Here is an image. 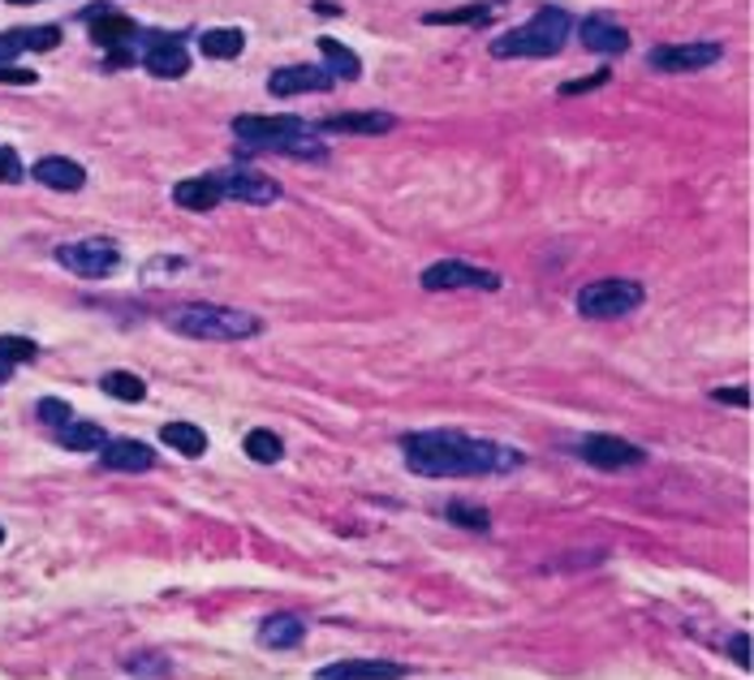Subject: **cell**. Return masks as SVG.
<instances>
[{
  "label": "cell",
  "instance_id": "cell-25",
  "mask_svg": "<svg viewBox=\"0 0 754 680\" xmlns=\"http://www.w3.org/2000/svg\"><path fill=\"white\" fill-rule=\"evenodd\" d=\"M242 449H247V456H251V461H259V465H276V461L285 456L280 436H276V431H267V427H254V431H247Z\"/></svg>",
  "mask_w": 754,
  "mask_h": 680
},
{
  "label": "cell",
  "instance_id": "cell-32",
  "mask_svg": "<svg viewBox=\"0 0 754 680\" xmlns=\"http://www.w3.org/2000/svg\"><path fill=\"white\" fill-rule=\"evenodd\" d=\"M35 410H39V423H48L52 431H56V427H65V423L74 418V410H70L65 401H56V396H43Z\"/></svg>",
  "mask_w": 754,
  "mask_h": 680
},
{
  "label": "cell",
  "instance_id": "cell-24",
  "mask_svg": "<svg viewBox=\"0 0 754 680\" xmlns=\"http://www.w3.org/2000/svg\"><path fill=\"white\" fill-rule=\"evenodd\" d=\"M319 52H324V70H328V78H350V83H359L363 78V61L345 48V43H337V39H319Z\"/></svg>",
  "mask_w": 754,
  "mask_h": 680
},
{
  "label": "cell",
  "instance_id": "cell-26",
  "mask_svg": "<svg viewBox=\"0 0 754 680\" xmlns=\"http://www.w3.org/2000/svg\"><path fill=\"white\" fill-rule=\"evenodd\" d=\"M39 353V344L26 337H0V383L22 366V362H30Z\"/></svg>",
  "mask_w": 754,
  "mask_h": 680
},
{
  "label": "cell",
  "instance_id": "cell-19",
  "mask_svg": "<svg viewBox=\"0 0 754 680\" xmlns=\"http://www.w3.org/2000/svg\"><path fill=\"white\" fill-rule=\"evenodd\" d=\"M397 129V116L392 113H337L328 121H319L315 134H363V138H376V134H388Z\"/></svg>",
  "mask_w": 754,
  "mask_h": 680
},
{
  "label": "cell",
  "instance_id": "cell-18",
  "mask_svg": "<svg viewBox=\"0 0 754 680\" xmlns=\"http://www.w3.org/2000/svg\"><path fill=\"white\" fill-rule=\"evenodd\" d=\"M302 638H306V625L293 612H276L259 625V646L263 651H293V646H302Z\"/></svg>",
  "mask_w": 754,
  "mask_h": 680
},
{
  "label": "cell",
  "instance_id": "cell-7",
  "mask_svg": "<svg viewBox=\"0 0 754 680\" xmlns=\"http://www.w3.org/2000/svg\"><path fill=\"white\" fill-rule=\"evenodd\" d=\"M423 289L427 293H453V289H501V276L479 267V263H466V259H440L423 272Z\"/></svg>",
  "mask_w": 754,
  "mask_h": 680
},
{
  "label": "cell",
  "instance_id": "cell-38",
  "mask_svg": "<svg viewBox=\"0 0 754 680\" xmlns=\"http://www.w3.org/2000/svg\"><path fill=\"white\" fill-rule=\"evenodd\" d=\"M9 4H39V0H9Z\"/></svg>",
  "mask_w": 754,
  "mask_h": 680
},
{
  "label": "cell",
  "instance_id": "cell-1",
  "mask_svg": "<svg viewBox=\"0 0 754 680\" xmlns=\"http://www.w3.org/2000/svg\"><path fill=\"white\" fill-rule=\"evenodd\" d=\"M401 456L418 478H466V474H508L526 456L497 440L466 431H410L401 436Z\"/></svg>",
  "mask_w": 754,
  "mask_h": 680
},
{
  "label": "cell",
  "instance_id": "cell-9",
  "mask_svg": "<svg viewBox=\"0 0 754 680\" xmlns=\"http://www.w3.org/2000/svg\"><path fill=\"white\" fill-rule=\"evenodd\" d=\"M725 56L720 43H659L646 52V65L659 70V74H694V70H707Z\"/></svg>",
  "mask_w": 754,
  "mask_h": 680
},
{
  "label": "cell",
  "instance_id": "cell-8",
  "mask_svg": "<svg viewBox=\"0 0 754 680\" xmlns=\"http://www.w3.org/2000/svg\"><path fill=\"white\" fill-rule=\"evenodd\" d=\"M138 43H142V70H147V74H155V78H181V74L190 70V52H186L181 35L142 30Z\"/></svg>",
  "mask_w": 754,
  "mask_h": 680
},
{
  "label": "cell",
  "instance_id": "cell-36",
  "mask_svg": "<svg viewBox=\"0 0 754 680\" xmlns=\"http://www.w3.org/2000/svg\"><path fill=\"white\" fill-rule=\"evenodd\" d=\"M0 83H17V87H30V83H35V70H13V65H0Z\"/></svg>",
  "mask_w": 754,
  "mask_h": 680
},
{
  "label": "cell",
  "instance_id": "cell-22",
  "mask_svg": "<svg viewBox=\"0 0 754 680\" xmlns=\"http://www.w3.org/2000/svg\"><path fill=\"white\" fill-rule=\"evenodd\" d=\"M199 48H203L212 61H234V56H242V48H247V30H238V26H212V30L199 35Z\"/></svg>",
  "mask_w": 754,
  "mask_h": 680
},
{
  "label": "cell",
  "instance_id": "cell-27",
  "mask_svg": "<svg viewBox=\"0 0 754 680\" xmlns=\"http://www.w3.org/2000/svg\"><path fill=\"white\" fill-rule=\"evenodd\" d=\"M100 388L109 392V396H117V401H142L147 396V383H142V375H129V370H109L104 379H100Z\"/></svg>",
  "mask_w": 754,
  "mask_h": 680
},
{
  "label": "cell",
  "instance_id": "cell-11",
  "mask_svg": "<svg viewBox=\"0 0 754 680\" xmlns=\"http://www.w3.org/2000/svg\"><path fill=\"white\" fill-rule=\"evenodd\" d=\"M574 453L582 456L587 465H595V469H629V465L646 461V453L638 444L621 440V436H587V440H578Z\"/></svg>",
  "mask_w": 754,
  "mask_h": 680
},
{
  "label": "cell",
  "instance_id": "cell-14",
  "mask_svg": "<svg viewBox=\"0 0 754 680\" xmlns=\"http://www.w3.org/2000/svg\"><path fill=\"white\" fill-rule=\"evenodd\" d=\"M30 177L39 186H48V190H61V194H74V190L87 186V168L78 160H70V155H43V160H35Z\"/></svg>",
  "mask_w": 754,
  "mask_h": 680
},
{
  "label": "cell",
  "instance_id": "cell-21",
  "mask_svg": "<svg viewBox=\"0 0 754 680\" xmlns=\"http://www.w3.org/2000/svg\"><path fill=\"white\" fill-rule=\"evenodd\" d=\"M56 440H61V449H70V453H100V449L109 444L104 427L83 423V418H70L65 427H56Z\"/></svg>",
  "mask_w": 754,
  "mask_h": 680
},
{
  "label": "cell",
  "instance_id": "cell-4",
  "mask_svg": "<svg viewBox=\"0 0 754 680\" xmlns=\"http://www.w3.org/2000/svg\"><path fill=\"white\" fill-rule=\"evenodd\" d=\"M569 30H574L569 13L556 4H543L517 30H504L501 39H492V56H501V61H508V56H556L569 43Z\"/></svg>",
  "mask_w": 754,
  "mask_h": 680
},
{
  "label": "cell",
  "instance_id": "cell-33",
  "mask_svg": "<svg viewBox=\"0 0 754 680\" xmlns=\"http://www.w3.org/2000/svg\"><path fill=\"white\" fill-rule=\"evenodd\" d=\"M22 177H26V168H22L17 151H13V147H0V181H4V186H17Z\"/></svg>",
  "mask_w": 754,
  "mask_h": 680
},
{
  "label": "cell",
  "instance_id": "cell-34",
  "mask_svg": "<svg viewBox=\"0 0 754 680\" xmlns=\"http://www.w3.org/2000/svg\"><path fill=\"white\" fill-rule=\"evenodd\" d=\"M608 83V70H595L591 78H578V83H565L561 87V96H582V91H591V87H604Z\"/></svg>",
  "mask_w": 754,
  "mask_h": 680
},
{
  "label": "cell",
  "instance_id": "cell-3",
  "mask_svg": "<svg viewBox=\"0 0 754 680\" xmlns=\"http://www.w3.org/2000/svg\"><path fill=\"white\" fill-rule=\"evenodd\" d=\"M168 328L177 337L190 340H221V344H234V340H251L263 332V319L251 311H238V306H212V302H190L181 306L177 315H168Z\"/></svg>",
  "mask_w": 754,
  "mask_h": 680
},
{
  "label": "cell",
  "instance_id": "cell-5",
  "mask_svg": "<svg viewBox=\"0 0 754 680\" xmlns=\"http://www.w3.org/2000/svg\"><path fill=\"white\" fill-rule=\"evenodd\" d=\"M638 306H642V285L638 280L608 276V280H591V285L578 289V315L582 319H621Z\"/></svg>",
  "mask_w": 754,
  "mask_h": 680
},
{
  "label": "cell",
  "instance_id": "cell-20",
  "mask_svg": "<svg viewBox=\"0 0 754 680\" xmlns=\"http://www.w3.org/2000/svg\"><path fill=\"white\" fill-rule=\"evenodd\" d=\"M173 203L181 212H212L221 203V186H216V173H203V177H186L173 186Z\"/></svg>",
  "mask_w": 754,
  "mask_h": 680
},
{
  "label": "cell",
  "instance_id": "cell-31",
  "mask_svg": "<svg viewBox=\"0 0 754 680\" xmlns=\"http://www.w3.org/2000/svg\"><path fill=\"white\" fill-rule=\"evenodd\" d=\"M444 517H449V521H457V526H470V530H488V526H492L488 508H475V504H449V508H444Z\"/></svg>",
  "mask_w": 754,
  "mask_h": 680
},
{
  "label": "cell",
  "instance_id": "cell-12",
  "mask_svg": "<svg viewBox=\"0 0 754 680\" xmlns=\"http://www.w3.org/2000/svg\"><path fill=\"white\" fill-rule=\"evenodd\" d=\"M87 17H91V39H96V43H104L109 52H117V48H134V43H138V35H142V26H138L134 17H126V13H113L109 4L91 9Z\"/></svg>",
  "mask_w": 754,
  "mask_h": 680
},
{
  "label": "cell",
  "instance_id": "cell-28",
  "mask_svg": "<svg viewBox=\"0 0 754 680\" xmlns=\"http://www.w3.org/2000/svg\"><path fill=\"white\" fill-rule=\"evenodd\" d=\"M492 17L488 4H470V9H444V13H427L431 26H449V22H470V26H483Z\"/></svg>",
  "mask_w": 754,
  "mask_h": 680
},
{
  "label": "cell",
  "instance_id": "cell-17",
  "mask_svg": "<svg viewBox=\"0 0 754 680\" xmlns=\"http://www.w3.org/2000/svg\"><path fill=\"white\" fill-rule=\"evenodd\" d=\"M100 465L104 469H122V474H142L155 465V449L142 440H109L100 449Z\"/></svg>",
  "mask_w": 754,
  "mask_h": 680
},
{
  "label": "cell",
  "instance_id": "cell-23",
  "mask_svg": "<svg viewBox=\"0 0 754 680\" xmlns=\"http://www.w3.org/2000/svg\"><path fill=\"white\" fill-rule=\"evenodd\" d=\"M160 440L181 456H203L208 453V436L194 427V423H164L160 427Z\"/></svg>",
  "mask_w": 754,
  "mask_h": 680
},
{
  "label": "cell",
  "instance_id": "cell-13",
  "mask_svg": "<svg viewBox=\"0 0 754 680\" xmlns=\"http://www.w3.org/2000/svg\"><path fill=\"white\" fill-rule=\"evenodd\" d=\"M410 672H414V668L388 664V659H341V664L319 668L315 680H405Z\"/></svg>",
  "mask_w": 754,
  "mask_h": 680
},
{
  "label": "cell",
  "instance_id": "cell-29",
  "mask_svg": "<svg viewBox=\"0 0 754 680\" xmlns=\"http://www.w3.org/2000/svg\"><path fill=\"white\" fill-rule=\"evenodd\" d=\"M126 672L138 680H164L168 677V659L164 655H129Z\"/></svg>",
  "mask_w": 754,
  "mask_h": 680
},
{
  "label": "cell",
  "instance_id": "cell-37",
  "mask_svg": "<svg viewBox=\"0 0 754 680\" xmlns=\"http://www.w3.org/2000/svg\"><path fill=\"white\" fill-rule=\"evenodd\" d=\"M733 659H738L742 668H751V638H746V633L733 638Z\"/></svg>",
  "mask_w": 754,
  "mask_h": 680
},
{
  "label": "cell",
  "instance_id": "cell-6",
  "mask_svg": "<svg viewBox=\"0 0 754 680\" xmlns=\"http://www.w3.org/2000/svg\"><path fill=\"white\" fill-rule=\"evenodd\" d=\"M52 259H56L65 272L83 276V280H104V276H113V272L122 267V245L109 241V237H83V241L56 245Z\"/></svg>",
  "mask_w": 754,
  "mask_h": 680
},
{
  "label": "cell",
  "instance_id": "cell-15",
  "mask_svg": "<svg viewBox=\"0 0 754 680\" xmlns=\"http://www.w3.org/2000/svg\"><path fill=\"white\" fill-rule=\"evenodd\" d=\"M332 87V78H328V70L324 65H285V70H276L272 78H267V91L272 96H302V91H328Z\"/></svg>",
  "mask_w": 754,
  "mask_h": 680
},
{
  "label": "cell",
  "instance_id": "cell-35",
  "mask_svg": "<svg viewBox=\"0 0 754 680\" xmlns=\"http://www.w3.org/2000/svg\"><path fill=\"white\" fill-rule=\"evenodd\" d=\"M720 405H738V410H751V392L746 388H716L712 392Z\"/></svg>",
  "mask_w": 754,
  "mask_h": 680
},
{
  "label": "cell",
  "instance_id": "cell-10",
  "mask_svg": "<svg viewBox=\"0 0 754 680\" xmlns=\"http://www.w3.org/2000/svg\"><path fill=\"white\" fill-rule=\"evenodd\" d=\"M216 186H221V199H229V203L272 207L280 199V181H272L254 168H225V173H216Z\"/></svg>",
  "mask_w": 754,
  "mask_h": 680
},
{
  "label": "cell",
  "instance_id": "cell-16",
  "mask_svg": "<svg viewBox=\"0 0 754 680\" xmlns=\"http://www.w3.org/2000/svg\"><path fill=\"white\" fill-rule=\"evenodd\" d=\"M578 39L587 43V52H600V56H617V52H626L629 48V30L626 26H617L613 17H604V13L587 17V22L578 26Z\"/></svg>",
  "mask_w": 754,
  "mask_h": 680
},
{
  "label": "cell",
  "instance_id": "cell-2",
  "mask_svg": "<svg viewBox=\"0 0 754 680\" xmlns=\"http://www.w3.org/2000/svg\"><path fill=\"white\" fill-rule=\"evenodd\" d=\"M234 134L259 151H280V155H298V160H328L324 138L302 116H234Z\"/></svg>",
  "mask_w": 754,
  "mask_h": 680
},
{
  "label": "cell",
  "instance_id": "cell-30",
  "mask_svg": "<svg viewBox=\"0 0 754 680\" xmlns=\"http://www.w3.org/2000/svg\"><path fill=\"white\" fill-rule=\"evenodd\" d=\"M26 52H52L61 43V26H22Z\"/></svg>",
  "mask_w": 754,
  "mask_h": 680
}]
</instances>
